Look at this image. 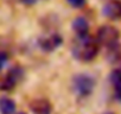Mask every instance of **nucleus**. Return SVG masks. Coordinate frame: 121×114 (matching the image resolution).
I'll use <instances>...</instances> for the list:
<instances>
[{
	"mask_svg": "<svg viewBox=\"0 0 121 114\" xmlns=\"http://www.w3.org/2000/svg\"><path fill=\"white\" fill-rule=\"evenodd\" d=\"M100 45L95 38L89 35L76 36L71 44V52L76 60L81 62H91L99 53Z\"/></svg>",
	"mask_w": 121,
	"mask_h": 114,
	"instance_id": "1",
	"label": "nucleus"
},
{
	"mask_svg": "<svg viewBox=\"0 0 121 114\" xmlns=\"http://www.w3.org/2000/svg\"><path fill=\"white\" fill-rule=\"evenodd\" d=\"M71 88L76 96L88 97L95 89V80L88 74H77L73 77Z\"/></svg>",
	"mask_w": 121,
	"mask_h": 114,
	"instance_id": "2",
	"label": "nucleus"
},
{
	"mask_svg": "<svg viewBox=\"0 0 121 114\" xmlns=\"http://www.w3.org/2000/svg\"><path fill=\"white\" fill-rule=\"evenodd\" d=\"M120 37V32L115 26L112 25H102L99 27L96 32L95 39L97 40L99 45H103L106 48H110L115 44H117Z\"/></svg>",
	"mask_w": 121,
	"mask_h": 114,
	"instance_id": "3",
	"label": "nucleus"
},
{
	"mask_svg": "<svg viewBox=\"0 0 121 114\" xmlns=\"http://www.w3.org/2000/svg\"><path fill=\"white\" fill-rule=\"evenodd\" d=\"M23 77H24L23 68H20L18 66L13 67L11 70H9V73L0 81V90H4V92L12 90L17 86V83L23 80Z\"/></svg>",
	"mask_w": 121,
	"mask_h": 114,
	"instance_id": "4",
	"label": "nucleus"
},
{
	"mask_svg": "<svg viewBox=\"0 0 121 114\" xmlns=\"http://www.w3.org/2000/svg\"><path fill=\"white\" fill-rule=\"evenodd\" d=\"M63 43V39L58 33H52L46 37L40 38L39 40V46L43 51L45 52H52L56 49H58Z\"/></svg>",
	"mask_w": 121,
	"mask_h": 114,
	"instance_id": "5",
	"label": "nucleus"
},
{
	"mask_svg": "<svg viewBox=\"0 0 121 114\" xmlns=\"http://www.w3.org/2000/svg\"><path fill=\"white\" fill-rule=\"evenodd\" d=\"M102 14L109 20L121 19V1L120 0H110L102 7Z\"/></svg>",
	"mask_w": 121,
	"mask_h": 114,
	"instance_id": "6",
	"label": "nucleus"
},
{
	"mask_svg": "<svg viewBox=\"0 0 121 114\" xmlns=\"http://www.w3.org/2000/svg\"><path fill=\"white\" fill-rule=\"evenodd\" d=\"M30 108L33 114H52V106L50 101L44 97L32 100L30 103Z\"/></svg>",
	"mask_w": 121,
	"mask_h": 114,
	"instance_id": "7",
	"label": "nucleus"
},
{
	"mask_svg": "<svg viewBox=\"0 0 121 114\" xmlns=\"http://www.w3.org/2000/svg\"><path fill=\"white\" fill-rule=\"evenodd\" d=\"M71 27H73L74 32L76 33V36H84V35H88V32H89V23L83 17L75 18L71 24Z\"/></svg>",
	"mask_w": 121,
	"mask_h": 114,
	"instance_id": "8",
	"label": "nucleus"
},
{
	"mask_svg": "<svg viewBox=\"0 0 121 114\" xmlns=\"http://www.w3.org/2000/svg\"><path fill=\"white\" fill-rule=\"evenodd\" d=\"M110 82L114 88V96L121 102V69H116L110 74Z\"/></svg>",
	"mask_w": 121,
	"mask_h": 114,
	"instance_id": "9",
	"label": "nucleus"
},
{
	"mask_svg": "<svg viewBox=\"0 0 121 114\" xmlns=\"http://www.w3.org/2000/svg\"><path fill=\"white\" fill-rule=\"evenodd\" d=\"M16 102L11 97H0V114H14Z\"/></svg>",
	"mask_w": 121,
	"mask_h": 114,
	"instance_id": "10",
	"label": "nucleus"
},
{
	"mask_svg": "<svg viewBox=\"0 0 121 114\" xmlns=\"http://www.w3.org/2000/svg\"><path fill=\"white\" fill-rule=\"evenodd\" d=\"M86 1L87 0H67V3L74 7V9H80V7H83L86 5Z\"/></svg>",
	"mask_w": 121,
	"mask_h": 114,
	"instance_id": "11",
	"label": "nucleus"
},
{
	"mask_svg": "<svg viewBox=\"0 0 121 114\" xmlns=\"http://www.w3.org/2000/svg\"><path fill=\"white\" fill-rule=\"evenodd\" d=\"M7 61H9V55L5 51L0 50V70L5 67V64L7 63Z\"/></svg>",
	"mask_w": 121,
	"mask_h": 114,
	"instance_id": "12",
	"label": "nucleus"
},
{
	"mask_svg": "<svg viewBox=\"0 0 121 114\" xmlns=\"http://www.w3.org/2000/svg\"><path fill=\"white\" fill-rule=\"evenodd\" d=\"M19 1H20L22 4L26 5V6H32V5L37 4V3L39 1V0H19Z\"/></svg>",
	"mask_w": 121,
	"mask_h": 114,
	"instance_id": "13",
	"label": "nucleus"
},
{
	"mask_svg": "<svg viewBox=\"0 0 121 114\" xmlns=\"http://www.w3.org/2000/svg\"><path fill=\"white\" fill-rule=\"evenodd\" d=\"M17 114H26L25 112H19V113H17Z\"/></svg>",
	"mask_w": 121,
	"mask_h": 114,
	"instance_id": "14",
	"label": "nucleus"
},
{
	"mask_svg": "<svg viewBox=\"0 0 121 114\" xmlns=\"http://www.w3.org/2000/svg\"><path fill=\"white\" fill-rule=\"evenodd\" d=\"M103 114H114V113H110V112H108V113H103Z\"/></svg>",
	"mask_w": 121,
	"mask_h": 114,
	"instance_id": "15",
	"label": "nucleus"
}]
</instances>
